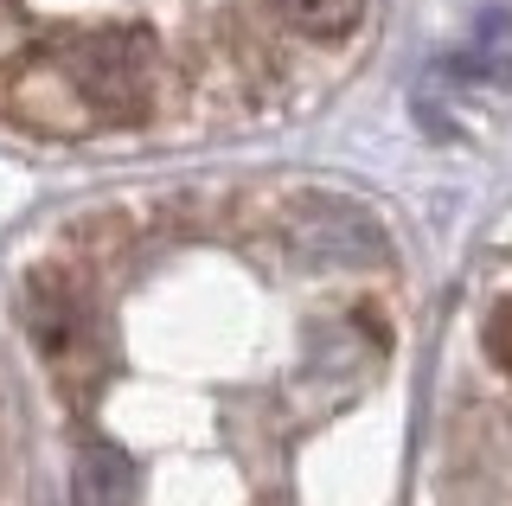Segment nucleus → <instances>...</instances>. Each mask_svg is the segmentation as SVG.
Instances as JSON below:
<instances>
[{
	"instance_id": "f257e3e1",
	"label": "nucleus",
	"mask_w": 512,
	"mask_h": 506,
	"mask_svg": "<svg viewBox=\"0 0 512 506\" xmlns=\"http://www.w3.org/2000/svg\"><path fill=\"white\" fill-rule=\"evenodd\" d=\"M52 58L64 65V77L77 84L84 109L103 122H148L154 116V90H160V52L141 26H90V33H64L52 45Z\"/></svg>"
},
{
	"instance_id": "f03ea898",
	"label": "nucleus",
	"mask_w": 512,
	"mask_h": 506,
	"mask_svg": "<svg viewBox=\"0 0 512 506\" xmlns=\"http://www.w3.org/2000/svg\"><path fill=\"white\" fill-rule=\"evenodd\" d=\"M0 103H7V116L20 122L26 135H45V141H77V135L96 129V116L84 109L77 84L64 77V65L52 58V45H26V52L13 58Z\"/></svg>"
},
{
	"instance_id": "7ed1b4c3",
	"label": "nucleus",
	"mask_w": 512,
	"mask_h": 506,
	"mask_svg": "<svg viewBox=\"0 0 512 506\" xmlns=\"http://www.w3.org/2000/svg\"><path fill=\"white\" fill-rule=\"evenodd\" d=\"M32 340L45 346V359L71 366V359L90 346V314H84V302H77L71 289H58V282L32 289Z\"/></svg>"
},
{
	"instance_id": "20e7f679",
	"label": "nucleus",
	"mask_w": 512,
	"mask_h": 506,
	"mask_svg": "<svg viewBox=\"0 0 512 506\" xmlns=\"http://www.w3.org/2000/svg\"><path fill=\"white\" fill-rule=\"evenodd\" d=\"M295 237H301V250H314L320 263H359L365 250H378V231H372V218L365 212H352V205H333V212H308V218H295Z\"/></svg>"
},
{
	"instance_id": "39448f33",
	"label": "nucleus",
	"mask_w": 512,
	"mask_h": 506,
	"mask_svg": "<svg viewBox=\"0 0 512 506\" xmlns=\"http://www.w3.org/2000/svg\"><path fill=\"white\" fill-rule=\"evenodd\" d=\"M71 500L77 506H135V468H128L122 449H84L71 474Z\"/></svg>"
},
{
	"instance_id": "423d86ee",
	"label": "nucleus",
	"mask_w": 512,
	"mask_h": 506,
	"mask_svg": "<svg viewBox=\"0 0 512 506\" xmlns=\"http://www.w3.org/2000/svg\"><path fill=\"white\" fill-rule=\"evenodd\" d=\"M269 7L308 39H346L365 20V0H269Z\"/></svg>"
},
{
	"instance_id": "0eeeda50",
	"label": "nucleus",
	"mask_w": 512,
	"mask_h": 506,
	"mask_svg": "<svg viewBox=\"0 0 512 506\" xmlns=\"http://www.w3.org/2000/svg\"><path fill=\"white\" fill-rule=\"evenodd\" d=\"M487 359L512 378V295L493 308V321H487Z\"/></svg>"
},
{
	"instance_id": "6e6552de",
	"label": "nucleus",
	"mask_w": 512,
	"mask_h": 506,
	"mask_svg": "<svg viewBox=\"0 0 512 506\" xmlns=\"http://www.w3.org/2000/svg\"><path fill=\"white\" fill-rule=\"evenodd\" d=\"M26 20H20V13H13V0H0V71H7L13 65V58H20L26 52Z\"/></svg>"
}]
</instances>
